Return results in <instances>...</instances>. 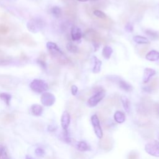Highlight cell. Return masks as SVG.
Here are the masks:
<instances>
[{
    "label": "cell",
    "mask_w": 159,
    "mask_h": 159,
    "mask_svg": "<svg viewBox=\"0 0 159 159\" xmlns=\"http://www.w3.org/2000/svg\"><path fill=\"white\" fill-rule=\"evenodd\" d=\"M30 89L37 93H43L48 89V83L43 80L35 79L29 84Z\"/></svg>",
    "instance_id": "6da1fadb"
},
{
    "label": "cell",
    "mask_w": 159,
    "mask_h": 159,
    "mask_svg": "<svg viewBox=\"0 0 159 159\" xmlns=\"http://www.w3.org/2000/svg\"><path fill=\"white\" fill-rule=\"evenodd\" d=\"M45 27V22L40 18H34L27 23V28L32 33H37Z\"/></svg>",
    "instance_id": "7a4b0ae2"
},
{
    "label": "cell",
    "mask_w": 159,
    "mask_h": 159,
    "mask_svg": "<svg viewBox=\"0 0 159 159\" xmlns=\"http://www.w3.org/2000/svg\"><path fill=\"white\" fill-rule=\"evenodd\" d=\"M105 96V91L102 89H98L96 91L94 95L89 98L87 101L88 106L89 107L96 106Z\"/></svg>",
    "instance_id": "3957f363"
},
{
    "label": "cell",
    "mask_w": 159,
    "mask_h": 159,
    "mask_svg": "<svg viewBox=\"0 0 159 159\" xmlns=\"http://www.w3.org/2000/svg\"><path fill=\"white\" fill-rule=\"evenodd\" d=\"M55 96L53 94L49 92H44L40 97L41 103L45 106H52L55 102Z\"/></svg>",
    "instance_id": "277c9868"
},
{
    "label": "cell",
    "mask_w": 159,
    "mask_h": 159,
    "mask_svg": "<svg viewBox=\"0 0 159 159\" xmlns=\"http://www.w3.org/2000/svg\"><path fill=\"white\" fill-rule=\"evenodd\" d=\"M145 150L150 155L159 157V144L158 143H149L146 144Z\"/></svg>",
    "instance_id": "5b68a950"
},
{
    "label": "cell",
    "mask_w": 159,
    "mask_h": 159,
    "mask_svg": "<svg viewBox=\"0 0 159 159\" xmlns=\"http://www.w3.org/2000/svg\"><path fill=\"white\" fill-rule=\"evenodd\" d=\"M91 122H92V125L94 128V132H95L96 135H97V137L100 139L102 138L103 136L102 131L101 127L100 126L99 118L96 114H94L91 117Z\"/></svg>",
    "instance_id": "8992f818"
},
{
    "label": "cell",
    "mask_w": 159,
    "mask_h": 159,
    "mask_svg": "<svg viewBox=\"0 0 159 159\" xmlns=\"http://www.w3.org/2000/svg\"><path fill=\"white\" fill-rule=\"evenodd\" d=\"M100 140V147L106 151H109L112 148V142L111 139L108 135L102 136Z\"/></svg>",
    "instance_id": "52a82bcc"
},
{
    "label": "cell",
    "mask_w": 159,
    "mask_h": 159,
    "mask_svg": "<svg viewBox=\"0 0 159 159\" xmlns=\"http://www.w3.org/2000/svg\"><path fill=\"white\" fill-rule=\"evenodd\" d=\"M152 111V108H151V105L150 104L145 101H143L139 106V112L140 114H141L143 116H148L150 114Z\"/></svg>",
    "instance_id": "ba28073f"
},
{
    "label": "cell",
    "mask_w": 159,
    "mask_h": 159,
    "mask_svg": "<svg viewBox=\"0 0 159 159\" xmlns=\"http://www.w3.org/2000/svg\"><path fill=\"white\" fill-rule=\"evenodd\" d=\"M83 37L81 29L77 26H73L71 29V37L73 41H78Z\"/></svg>",
    "instance_id": "9c48e42d"
},
{
    "label": "cell",
    "mask_w": 159,
    "mask_h": 159,
    "mask_svg": "<svg viewBox=\"0 0 159 159\" xmlns=\"http://www.w3.org/2000/svg\"><path fill=\"white\" fill-rule=\"evenodd\" d=\"M47 49L51 52L54 55H63V52L61 50L60 47L53 42H48L46 44Z\"/></svg>",
    "instance_id": "30bf717a"
},
{
    "label": "cell",
    "mask_w": 159,
    "mask_h": 159,
    "mask_svg": "<svg viewBox=\"0 0 159 159\" xmlns=\"http://www.w3.org/2000/svg\"><path fill=\"white\" fill-rule=\"evenodd\" d=\"M70 123V116L67 111H64L61 117V125L62 128L66 130Z\"/></svg>",
    "instance_id": "8fae6325"
},
{
    "label": "cell",
    "mask_w": 159,
    "mask_h": 159,
    "mask_svg": "<svg viewBox=\"0 0 159 159\" xmlns=\"http://www.w3.org/2000/svg\"><path fill=\"white\" fill-rule=\"evenodd\" d=\"M156 74V71L152 68H146L144 69L143 75V82L144 83H148L150 78Z\"/></svg>",
    "instance_id": "7c38bea8"
},
{
    "label": "cell",
    "mask_w": 159,
    "mask_h": 159,
    "mask_svg": "<svg viewBox=\"0 0 159 159\" xmlns=\"http://www.w3.org/2000/svg\"><path fill=\"white\" fill-rule=\"evenodd\" d=\"M145 58L150 61H156L159 60V52L155 50H152L147 53Z\"/></svg>",
    "instance_id": "4fadbf2b"
},
{
    "label": "cell",
    "mask_w": 159,
    "mask_h": 159,
    "mask_svg": "<svg viewBox=\"0 0 159 159\" xmlns=\"http://www.w3.org/2000/svg\"><path fill=\"white\" fill-rule=\"evenodd\" d=\"M117 83L120 88L125 91H130L133 89L132 86L131 84H130L129 83L120 78H119V80H117Z\"/></svg>",
    "instance_id": "5bb4252c"
},
{
    "label": "cell",
    "mask_w": 159,
    "mask_h": 159,
    "mask_svg": "<svg viewBox=\"0 0 159 159\" xmlns=\"http://www.w3.org/2000/svg\"><path fill=\"white\" fill-rule=\"evenodd\" d=\"M30 110H31L32 114L35 116H41L43 112L42 106L39 104H32L30 107Z\"/></svg>",
    "instance_id": "9a60e30c"
},
{
    "label": "cell",
    "mask_w": 159,
    "mask_h": 159,
    "mask_svg": "<svg viewBox=\"0 0 159 159\" xmlns=\"http://www.w3.org/2000/svg\"><path fill=\"white\" fill-rule=\"evenodd\" d=\"M93 60L94 61V66L93 68V72L94 73H98L101 71L102 61L95 56L93 57Z\"/></svg>",
    "instance_id": "2e32d148"
},
{
    "label": "cell",
    "mask_w": 159,
    "mask_h": 159,
    "mask_svg": "<svg viewBox=\"0 0 159 159\" xmlns=\"http://www.w3.org/2000/svg\"><path fill=\"white\" fill-rule=\"evenodd\" d=\"M133 40L138 44H149L150 43V41L147 37L141 36V35H135L133 37Z\"/></svg>",
    "instance_id": "e0dca14e"
},
{
    "label": "cell",
    "mask_w": 159,
    "mask_h": 159,
    "mask_svg": "<svg viewBox=\"0 0 159 159\" xmlns=\"http://www.w3.org/2000/svg\"><path fill=\"white\" fill-rule=\"evenodd\" d=\"M112 52H113L112 48L111 47L106 45L103 47L102 51V54L103 57L105 59H109L111 55L112 54Z\"/></svg>",
    "instance_id": "ac0fdd59"
},
{
    "label": "cell",
    "mask_w": 159,
    "mask_h": 159,
    "mask_svg": "<svg viewBox=\"0 0 159 159\" xmlns=\"http://www.w3.org/2000/svg\"><path fill=\"white\" fill-rule=\"evenodd\" d=\"M145 33L147 35V36L152 40H155L159 39V34L157 32L154 31L153 30L147 29L145 31Z\"/></svg>",
    "instance_id": "d6986e66"
},
{
    "label": "cell",
    "mask_w": 159,
    "mask_h": 159,
    "mask_svg": "<svg viewBox=\"0 0 159 159\" xmlns=\"http://www.w3.org/2000/svg\"><path fill=\"white\" fill-rule=\"evenodd\" d=\"M114 118L118 123H122L125 119L124 114L120 111H116L114 115Z\"/></svg>",
    "instance_id": "ffe728a7"
},
{
    "label": "cell",
    "mask_w": 159,
    "mask_h": 159,
    "mask_svg": "<svg viewBox=\"0 0 159 159\" xmlns=\"http://www.w3.org/2000/svg\"><path fill=\"white\" fill-rule=\"evenodd\" d=\"M50 12L56 18L60 17L62 14L61 9L58 6H53L50 9Z\"/></svg>",
    "instance_id": "44dd1931"
},
{
    "label": "cell",
    "mask_w": 159,
    "mask_h": 159,
    "mask_svg": "<svg viewBox=\"0 0 159 159\" xmlns=\"http://www.w3.org/2000/svg\"><path fill=\"white\" fill-rule=\"evenodd\" d=\"M0 99L3 101L7 106H9L11 99V95L7 93H0Z\"/></svg>",
    "instance_id": "7402d4cb"
},
{
    "label": "cell",
    "mask_w": 159,
    "mask_h": 159,
    "mask_svg": "<svg viewBox=\"0 0 159 159\" xmlns=\"http://www.w3.org/2000/svg\"><path fill=\"white\" fill-rule=\"evenodd\" d=\"M0 159H11L6 148L0 146Z\"/></svg>",
    "instance_id": "603a6c76"
},
{
    "label": "cell",
    "mask_w": 159,
    "mask_h": 159,
    "mask_svg": "<svg viewBox=\"0 0 159 159\" xmlns=\"http://www.w3.org/2000/svg\"><path fill=\"white\" fill-rule=\"evenodd\" d=\"M121 101L123 105V107L125 109V111L127 112H129L130 111V101L129 99L126 96H122L121 98Z\"/></svg>",
    "instance_id": "cb8c5ba5"
},
{
    "label": "cell",
    "mask_w": 159,
    "mask_h": 159,
    "mask_svg": "<svg viewBox=\"0 0 159 159\" xmlns=\"http://www.w3.org/2000/svg\"><path fill=\"white\" fill-rule=\"evenodd\" d=\"M66 49L67 50L70 52V53H76L78 52V47L75 45L74 43H71V42H68L66 44Z\"/></svg>",
    "instance_id": "d4e9b609"
},
{
    "label": "cell",
    "mask_w": 159,
    "mask_h": 159,
    "mask_svg": "<svg viewBox=\"0 0 159 159\" xmlns=\"http://www.w3.org/2000/svg\"><path fill=\"white\" fill-rule=\"evenodd\" d=\"M76 147L80 151H86L89 149L88 145L84 142H78L76 144Z\"/></svg>",
    "instance_id": "484cf974"
},
{
    "label": "cell",
    "mask_w": 159,
    "mask_h": 159,
    "mask_svg": "<svg viewBox=\"0 0 159 159\" xmlns=\"http://www.w3.org/2000/svg\"><path fill=\"white\" fill-rule=\"evenodd\" d=\"M14 120V116H12V115H11V114H7V115H6V116L3 117V119H2V122H3L4 124H8V123H10V122H12Z\"/></svg>",
    "instance_id": "4316f807"
},
{
    "label": "cell",
    "mask_w": 159,
    "mask_h": 159,
    "mask_svg": "<svg viewBox=\"0 0 159 159\" xmlns=\"http://www.w3.org/2000/svg\"><path fill=\"white\" fill-rule=\"evenodd\" d=\"M93 14L95 16L100 18V19H105L106 18V15L101 11L99 10H95L93 12Z\"/></svg>",
    "instance_id": "83f0119b"
},
{
    "label": "cell",
    "mask_w": 159,
    "mask_h": 159,
    "mask_svg": "<svg viewBox=\"0 0 159 159\" xmlns=\"http://www.w3.org/2000/svg\"><path fill=\"white\" fill-rule=\"evenodd\" d=\"M35 153L38 157H43L45 155V151L42 148H37L35 150Z\"/></svg>",
    "instance_id": "f1b7e54d"
},
{
    "label": "cell",
    "mask_w": 159,
    "mask_h": 159,
    "mask_svg": "<svg viewBox=\"0 0 159 159\" xmlns=\"http://www.w3.org/2000/svg\"><path fill=\"white\" fill-rule=\"evenodd\" d=\"M125 30L128 32H132L134 30L133 25L129 22L127 23L125 25Z\"/></svg>",
    "instance_id": "f546056e"
},
{
    "label": "cell",
    "mask_w": 159,
    "mask_h": 159,
    "mask_svg": "<svg viewBox=\"0 0 159 159\" xmlns=\"http://www.w3.org/2000/svg\"><path fill=\"white\" fill-rule=\"evenodd\" d=\"M78 87H77L76 85L73 84V85H72V86H71V94H72L73 96L76 95V94H77V93H78Z\"/></svg>",
    "instance_id": "4dcf8cb0"
},
{
    "label": "cell",
    "mask_w": 159,
    "mask_h": 159,
    "mask_svg": "<svg viewBox=\"0 0 159 159\" xmlns=\"http://www.w3.org/2000/svg\"><path fill=\"white\" fill-rule=\"evenodd\" d=\"M128 159H138V154L135 152H132L129 155Z\"/></svg>",
    "instance_id": "1f68e13d"
},
{
    "label": "cell",
    "mask_w": 159,
    "mask_h": 159,
    "mask_svg": "<svg viewBox=\"0 0 159 159\" xmlns=\"http://www.w3.org/2000/svg\"><path fill=\"white\" fill-rule=\"evenodd\" d=\"M93 46H94V51L98 50L99 49V44L98 43V42H93Z\"/></svg>",
    "instance_id": "d6a6232c"
},
{
    "label": "cell",
    "mask_w": 159,
    "mask_h": 159,
    "mask_svg": "<svg viewBox=\"0 0 159 159\" xmlns=\"http://www.w3.org/2000/svg\"><path fill=\"white\" fill-rule=\"evenodd\" d=\"M37 61H38V63H39L42 68H46V63H45V62H44L43 61H42V60H38Z\"/></svg>",
    "instance_id": "836d02e7"
},
{
    "label": "cell",
    "mask_w": 159,
    "mask_h": 159,
    "mask_svg": "<svg viewBox=\"0 0 159 159\" xmlns=\"http://www.w3.org/2000/svg\"><path fill=\"white\" fill-rule=\"evenodd\" d=\"M76 157H75L76 159V158H78V159H84V156H83L82 154H81V153H76Z\"/></svg>",
    "instance_id": "e575fe53"
},
{
    "label": "cell",
    "mask_w": 159,
    "mask_h": 159,
    "mask_svg": "<svg viewBox=\"0 0 159 159\" xmlns=\"http://www.w3.org/2000/svg\"><path fill=\"white\" fill-rule=\"evenodd\" d=\"M156 111H157V114L159 116V104H158L157 107H156Z\"/></svg>",
    "instance_id": "d590c367"
},
{
    "label": "cell",
    "mask_w": 159,
    "mask_h": 159,
    "mask_svg": "<svg viewBox=\"0 0 159 159\" xmlns=\"http://www.w3.org/2000/svg\"><path fill=\"white\" fill-rule=\"evenodd\" d=\"M25 159H34V158L30 157H29V156H28V155H26L25 156Z\"/></svg>",
    "instance_id": "8d00e7d4"
},
{
    "label": "cell",
    "mask_w": 159,
    "mask_h": 159,
    "mask_svg": "<svg viewBox=\"0 0 159 159\" xmlns=\"http://www.w3.org/2000/svg\"><path fill=\"white\" fill-rule=\"evenodd\" d=\"M77 1H80V2H86V1H88V0H77Z\"/></svg>",
    "instance_id": "74e56055"
},
{
    "label": "cell",
    "mask_w": 159,
    "mask_h": 159,
    "mask_svg": "<svg viewBox=\"0 0 159 159\" xmlns=\"http://www.w3.org/2000/svg\"><path fill=\"white\" fill-rule=\"evenodd\" d=\"M7 1H15L16 0H7Z\"/></svg>",
    "instance_id": "f35d334b"
}]
</instances>
